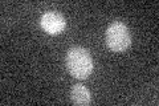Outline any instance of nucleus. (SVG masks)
Returning a JSON list of instances; mask_svg holds the SVG:
<instances>
[{"instance_id": "obj_3", "label": "nucleus", "mask_w": 159, "mask_h": 106, "mask_svg": "<svg viewBox=\"0 0 159 106\" xmlns=\"http://www.w3.org/2000/svg\"><path fill=\"white\" fill-rule=\"evenodd\" d=\"M40 23H41V27L44 28V31H47L51 35L61 33L65 29V25H66V21L62 15L58 12H53V11L44 13L41 16Z\"/></svg>"}, {"instance_id": "obj_1", "label": "nucleus", "mask_w": 159, "mask_h": 106, "mask_svg": "<svg viewBox=\"0 0 159 106\" xmlns=\"http://www.w3.org/2000/svg\"><path fill=\"white\" fill-rule=\"evenodd\" d=\"M66 67L73 77L85 80L93 72V58L86 49L74 47L68 50Z\"/></svg>"}, {"instance_id": "obj_2", "label": "nucleus", "mask_w": 159, "mask_h": 106, "mask_svg": "<svg viewBox=\"0 0 159 106\" xmlns=\"http://www.w3.org/2000/svg\"><path fill=\"white\" fill-rule=\"evenodd\" d=\"M131 35L129 28L122 21H116L109 25L106 31V44L114 52H122L130 47Z\"/></svg>"}, {"instance_id": "obj_4", "label": "nucleus", "mask_w": 159, "mask_h": 106, "mask_svg": "<svg viewBox=\"0 0 159 106\" xmlns=\"http://www.w3.org/2000/svg\"><path fill=\"white\" fill-rule=\"evenodd\" d=\"M70 99L73 104L80 105V106H86L92 102V94L90 90L86 86H84L81 84L74 85L70 90Z\"/></svg>"}]
</instances>
